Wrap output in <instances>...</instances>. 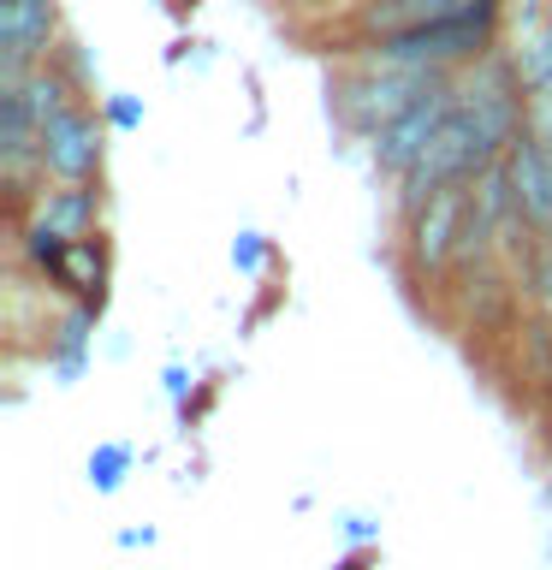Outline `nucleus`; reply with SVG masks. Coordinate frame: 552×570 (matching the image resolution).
I'll use <instances>...</instances> for the list:
<instances>
[{
	"instance_id": "f257e3e1",
	"label": "nucleus",
	"mask_w": 552,
	"mask_h": 570,
	"mask_svg": "<svg viewBox=\"0 0 552 570\" xmlns=\"http://www.w3.org/2000/svg\"><path fill=\"white\" fill-rule=\"evenodd\" d=\"M499 18L505 0H470V7L427 18L416 30H392V36H356L345 48V60L386 66V71H434V78H457L463 66L487 60L499 42Z\"/></svg>"
},
{
	"instance_id": "f03ea898",
	"label": "nucleus",
	"mask_w": 552,
	"mask_h": 570,
	"mask_svg": "<svg viewBox=\"0 0 552 570\" xmlns=\"http://www.w3.org/2000/svg\"><path fill=\"white\" fill-rule=\"evenodd\" d=\"M463 232H470V185H445L422 203L398 208V262L416 285H440L457 267Z\"/></svg>"
},
{
	"instance_id": "7ed1b4c3",
	"label": "nucleus",
	"mask_w": 552,
	"mask_h": 570,
	"mask_svg": "<svg viewBox=\"0 0 552 570\" xmlns=\"http://www.w3.org/2000/svg\"><path fill=\"white\" fill-rule=\"evenodd\" d=\"M434 83H440L434 71H386V66L345 60V71H338L333 89H327V107L351 137L368 142V137H381L398 114H410Z\"/></svg>"
},
{
	"instance_id": "20e7f679",
	"label": "nucleus",
	"mask_w": 552,
	"mask_h": 570,
	"mask_svg": "<svg viewBox=\"0 0 552 570\" xmlns=\"http://www.w3.org/2000/svg\"><path fill=\"white\" fill-rule=\"evenodd\" d=\"M107 160V119L89 101H71L66 114L42 125V185H96Z\"/></svg>"
},
{
	"instance_id": "39448f33",
	"label": "nucleus",
	"mask_w": 552,
	"mask_h": 570,
	"mask_svg": "<svg viewBox=\"0 0 552 570\" xmlns=\"http://www.w3.org/2000/svg\"><path fill=\"white\" fill-rule=\"evenodd\" d=\"M452 101H457V78H440L410 114H398L381 137H368V160L392 178V185H404V178L416 173V160L427 155V142L440 137L445 114H452Z\"/></svg>"
},
{
	"instance_id": "423d86ee",
	"label": "nucleus",
	"mask_w": 552,
	"mask_h": 570,
	"mask_svg": "<svg viewBox=\"0 0 552 570\" xmlns=\"http://www.w3.org/2000/svg\"><path fill=\"white\" fill-rule=\"evenodd\" d=\"M60 53V7L53 0H0V71H30Z\"/></svg>"
},
{
	"instance_id": "0eeeda50",
	"label": "nucleus",
	"mask_w": 552,
	"mask_h": 570,
	"mask_svg": "<svg viewBox=\"0 0 552 570\" xmlns=\"http://www.w3.org/2000/svg\"><path fill=\"white\" fill-rule=\"evenodd\" d=\"M505 173H511V196H516L523 226L534 238H552V137L529 125V131L511 142Z\"/></svg>"
},
{
	"instance_id": "6e6552de",
	"label": "nucleus",
	"mask_w": 552,
	"mask_h": 570,
	"mask_svg": "<svg viewBox=\"0 0 552 570\" xmlns=\"http://www.w3.org/2000/svg\"><path fill=\"white\" fill-rule=\"evenodd\" d=\"M24 226L30 232H48V238H66V244H83V238H101V190L96 185H42L24 203Z\"/></svg>"
},
{
	"instance_id": "1a4fd4ad",
	"label": "nucleus",
	"mask_w": 552,
	"mask_h": 570,
	"mask_svg": "<svg viewBox=\"0 0 552 570\" xmlns=\"http://www.w3.org/2000/svg\"><path fill=\"white\" fill-rule=\"evenodd\" d=\"M89 327H96V309L89 303H78L60 327H53V338H48V356H53V368L60 374H78L83 368V345H89Z\"/></svg>"
},
{
	"instance_id": "9d476101",
	"label": "nucleus",
	"mask_w": 552,
	"mask_h": 570,
	"mask_svg": "<svg viewBox=\"0 0 552 570\" xmlns=\"http://www.w3.org/2000/svg\"><path fill=\"white\" fill-rule=\"evenodd\" d=\"M516 71H523V89H529V96H552V18L534 30V42L523 48Z\"/></svg>"
},
{
	"instance_id": "9b49d317",
	"label": "nucleus",
	"mask_w": 552,
	"mask_h": 570,
	"mask_svg": "<svg viewBox=\"0 0 552 570\" xmlns=\"http://www.w3.org/2000/svg\"><path fill=\"white\" fill-rule=\"evenodd\" d=\"M529 303L552 321V238H529Z\"/></svg>"
},
{
	"instance_id": "f8f14e48",
	"label": "nucleus",
	"mask_w": 552,
	"mask_h": 570,
	"mask_svg": "<svg viewBox=\"0 0 552 570\" xmlns=\"http://www.w3.org/2000/svg\"><path fill=\"white\" fill-rule=\"evenodd\" d=\"M125 470H131V445H101V452L89 458V481H96L101 493H114L125 481Z\"/></svg>"
},
{
	"instance_id": "ddd939ff",
	"label": "nucleus",
	"mask_w": 552,
	"mask_h": 570,
	"mask_svg": "<svg viewBox=\"0 0 552 570\" xmlns=\"http://www.w3.org/2000/svg\"><path fill=\"white\" fill-rule=\"evenodd\" d=\"M262 256H267V244H262V232H244L238 244H231V262L238 267H262Z\"/></svg>"
},
{
	"instance_id": "4468645a",
	"label": "nucleus",
	"mask_w": 552,
	"mask_h": 570,
	"mask_svg": "<svg viewBox=\"0 0 552 570\" xmlns=\"http://www.w3.org/2000/svg\"><path fill=\"white\" fill-rule=\"evenodd\" d=\"M114 125H137V107L131 101H114Z\"/></svg>"
},
{
	"instance_id": "2eb2a0df",
	"label": "nucleus",
	"mask_w": 552,
	"mask_h": 570,
	"mask_svg": "<svg viewBox=\"0 0 552 570\" xmlns=\"http://www.w3.org/2000/svg\"><path fill=\"white\" fill-rule=\"evenodd\" d=\"M356 7H368V0H351V12H356Z\"/></svg>"
}]
</instances>
